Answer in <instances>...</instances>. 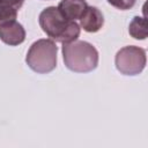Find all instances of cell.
Listing matches in <instances>:
<instances>
[{
  "label": "cell",
  "mask_w": 148,
  "mask_h": 148,
  "mask_svg": "<svg viewBox=\"0 0 148 148\" xmlns=\"http://www.w3.org/2000/svg\"><path fill=\"white\" fill-rule=\"evenodd\" d=\"M128 32L130 35L135 38V39H146L147 35H148V30H147V21L145 17L141 16H135L128 27Z\"/></svg>",
  "instance_id": "ba28073f"
},
{
  "label": "cell",
  "mask_w": 148,
  "mask_h": 148,
  "mask_svg": "<svg viewBox=\"0 0 148 148\" xmlns=\"http://www.w3.org/2000/svg\"><path fill=\"white\" fill-rule=\"evenodd\" d=\"M38 21L42 30L56 42L71 43L80 36V25L75 21L66 18L54 6L43 9Z\"/></svg>",
  "instance_id": "6da1fadb"
},
{
  "label": "cell",
  "mask_w": 148,
  "mask_h": 148,
  "mask_svg": "<svg viewBox=\"0 0 148 148\" xmlns=\"http://www.w3.org/2000/svg\"><path fill=\"white\" fill-rule=\"evenodd\" d=\"M0 39L9 46L20 45L25 39V30L23 25L16 21L5 23L0 25Z\"/></svg>",
  "instance_id": "5b68a950"
},
{
  "label": "cell",
  "mask_w": 148,
  "mask_h": 148,
  "mask_svg": "<svg viewBox=\"0 0 148 148\" xmlns=\"http://www.w3.org/2000/svg\"><path fill=\"white\" fill-rule=\"evenodd\" d=\"M147 62L146 50L128 45L120 49L114 57L116 68L124 75H138L140 74Z\"/></svg>",
  "instance_id": "277c9868"
},
{
  "label": "cell",
  "mask_w": 148,
  "mask_h": 148,
  "mask_svg": "<svg viewBox=\"0 0 148 148\" xmlns=\"http://www.w3.org/2000/svg\"><path fill=\"white\" fill-rule=\"evenodd\" d=\"M87 6L88 5L84 0H61L57 8L66 18L75 21L80 20Z\"/></svg>",
  "instance_id": "52a82bcc"
},
{
  "label": "cell",
  "mask_w": 148,
  "mask_h": 148,
  "mask_svg": "<svg viewBox=\"0 0 148 148\" xmlns=\"http://www.w3.org/2000/svg\"><path fill=\"white\" fill-rule=\"evenodd\" d=\"M62 58L65 66L75 73H88L98 65V52L96 47L84 40H74L62 45Z\"/></svg>",
  "instance_id": "7a4b0ae2"
},
{
  "label": "cell",
  "mask_w": 148,
  "mask_h": 148,
  "mask_svg": "<svg viewBox=\"0 0 148 148\" xmlns=\"http://www.w3.org/2000/svg\"><path fill=\"white\" fill-rule=\"evenodd\" d=\"M58 46L51 39L42 38L31 44L28 50L25 62L36 73L46 74L57 66Z\"/></svg>",
  "instance_id": "3957f363"
},
{
  "label": "cell",
  "mask_w": 148,
  "mask_h": 148,
  "mask_svg": "<svg viewBox=\"0 0 148 148\" xmlns=\"http://www.w3.org/2000/svg\"><path fill=\"white\" fill-rule=\"evenodd\" d=\"M104 24V16L97 7L87 6L80 17V25L87 32H97Z\"/></svg>",
  "instance_id": "8992f818"
},
{
  "label": "cell",
  "mask_w": 148,
  "mask_h": 148,
  "mask_svg": "<svg viewBox=\"0 0 148 148\" xmlns=\"http://www.w3.org/2000/svg\"><path fill=\"white\" fill-rule=\"evenodd\" d=\"M135 1H136V0H108V2H109L111 6H113V7L118 8V9H120V10L131 9V8L135 5Z\"/></svg>",
  "instance_id": "30bf717a"
},
{
  "label": "cell",
  "mask_w": 148,
  "mask_h": 148,
  "mask_svg": "<svg viewBox=\"0 0 148 148\" xmlns=\"http://www.w3.org/2000/svg\"><path fill=\"white\" fill-rule=\"evenodd\" d=\"M17 16V10L3 5H0V25L15 21Z\"/></svg>",
  "instance_id": "9c48e42d"
}]
</instances>
